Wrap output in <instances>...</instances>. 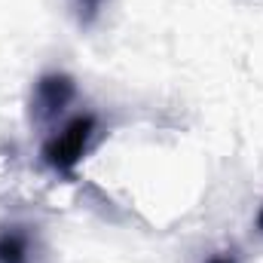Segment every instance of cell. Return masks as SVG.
Masks as SVG:
<instances>
[{
	"label": "cell",
	"mask_w": 263,
	"mask_h": 263,
	"mask_svg": "<svg viewBox=\"0 0 263 263\" xmlns=\"http://www.w3.org/2000/svg\"><path fill=\"white\" fill-rule=\"evenodd\" d=\"M67 3H70V15H73L77 28L80 31H92L101 22V15H104L110 0H67Z\"/></svg>",
	"instance_id": "4"
},
{
	"label": "cell",
	"mask_w": 263,
	"mask_h": 263,
	"mask_svg": "<svg viewBox=\"0 0 263 263\" xmlns=\"http://www.w3.org/2000/svg\"><path fill=\"white\" fill-rule=\"evenodd\" d=\"M77 101V80L65 70H46L34 80L28 95V120L37 129H49L62 120L67 107Z\"/></svg>",
	"instance_id": "2"
},
{
	"label": "cell",
	"mask_w": 263,
	"mask_h": 263,
	"mask_svg": "<svg viewBox=\"0 0 263 263\" xmlns=\"http://www.w3.org/2000/svg\"><path fill=\"white\" fill-rule=\"evenodd\" d=\"M205 263H242V257H239L236 248H223V251H214Z\"/></svg>",
	"instance_id": "5"
},
{
	"label": "cell",
	"mask_w": 263,
	"mask_h": 263,
	"mask_svg": "<svg viewBox=\"0 0 263 263\" xmlns=\"http://www.w3.org/2000/svg\"><path fill=\"white\" fill-rule=\"evenodd\" d=\"M254 230H257V236H263V202L257 208V214H254Z\"/></svg>",
	"instance_id": "6"
},
{
	"label": "cell",
	"mask_w": 263,
	"mask_h": 263,
	"mask_svg": "<svg viewBox=\"0 0 263 263\" xmlns=\"http://www.w3.org/2000/svg\"><path fill=\"white\" fill-rule=\"evenodd\" d=\"M0 263H49L34 227L0 223Z\"/></svg>",
	"instance_id": "3"
},
{
	"label": "cell",
	"mask_w": 263,
	"mask_h": 263,
	"mask_svg": "<svg viewBox=\"0 0 263 263\" xmlns=\"http://www.w3.org/2000/svg\"><path fill=\"white\" fill-rule=\"evenodd\" d=\"M98 132H101V123L95 114L86 110V114L70 117L65 126H59L46 135V141L40 147V162L59 178H73L80 162L92 150Z\"/></svg>",
	"instance_id": "1"
}]
</instances>
